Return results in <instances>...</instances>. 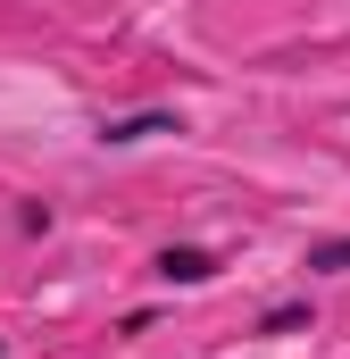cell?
Instances as JSON below:
<instances>
[{
  "mask_svg": "<svg viewBox=\"0 0 350 359\" xmlns=\"http://www.w3.org/2000/svg\"><path fill=\"white\" fill-rule=\"evenodd\" d=\"M0 359H8V343H0Z\"/></svg>",
  "mask_w": 350,
  "mask_h": 359,
  "instance_id": "8992f818",
  "label": "cell"
},
{
  "mask_svg": "<svg viewBox=\"0 0 350 359\" xmlns=\"http://www.w3.org/2000/svg\"><path fill=\"white\" fill-rule=\"evenodd\" d=\"M309 318H317L309 301H275V309H259V334H300Z\"/></svg>",
  "mask_w": 350,
  "mask_h": 359,
  "instance_id": "277c9868",
  "label": "cell"
},
{
  "mask_svg": "<svg viewBox=\"0 0 350 359\" xmlns=\"http://www.w3.org/2000/svg\"><path fill=\"white\" fill-rule=\"evenodd\" d=\"M309 276H350V234H326V243H309Z\"/></svg>",
  "mask_w": 350,
  "mask_h": 359,
  "instance_id": "3957f363",
  "label": "cell"
},
{
  "mask_svg": "<svg viewBox=\"0 0 350 359\" xmlns=\"http://www.w3.org/2000/svg\"><path fill=\"white\" fill-rule=\"evenodd\" d=\"M50 226H59V209H50V201H17V234H25V243H42Z\"/></svg>",
  "mask_w": 350,
  "mask_h": 359,
  "instance_id": "5b68a950",
  "label": "cell"
},
{
  "mask_svg": "<svg viewBox=\"0 0 350 359\" xmlns=\"http://www.w3.org/2000/svg\"><path fill=\"white\" fill-rule=\"evenodd\" d=\"M150 134H183V117H175V109H134V117H100V142H108V151H134V142H150Z\"/></svg>",
  "mask_w": 350,
  "mask_h": 359,
  "instance_id": "6da1fadb",
  "label": "cell"
},
{
  "mask_svg": "<svg viewBox=\"0 0 350 359\" xmlns=\"http://www.w3.org/2000/svg\"><path fill=\"white\" fill-rule=\"evenodd\" d=\"M150 276H159V284H209V276H217V251H200V243H167V251H159V259H150Z\"/></svg>",
  "mask_w": 350,
  "mask_h": 359,
  "instance_id": "7a4b0ae2",
  "label": "cell"
}]
</instances>
